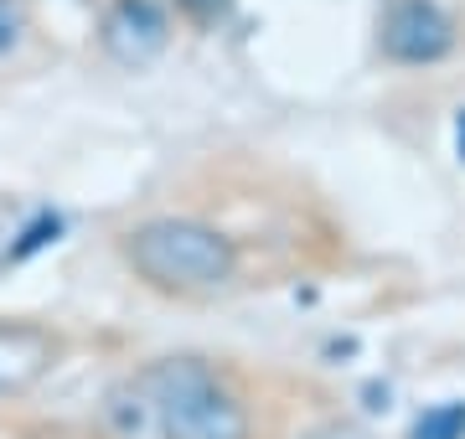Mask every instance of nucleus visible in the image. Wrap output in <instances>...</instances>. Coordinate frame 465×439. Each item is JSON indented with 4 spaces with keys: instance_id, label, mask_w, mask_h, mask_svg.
<instances>
[{
    "instance_id": "5",
    "label": "nucleus",
    "mask_w": 465,
    "mask_h": 439,
    "mask_svg": "<svg viewBox=\"0 0 465 439\" xmlns=\"http://www.w3.org/2000/svg\"><path fill=\"white\" fill-rule=\"evenodd\" d=\"M63 362V337L36 321H0V404L32 393Z\"/></svg>"
},
{
    "instance_id": "1",
    "label": "nucleus",
    "mask_w": 465,
    "mask_h": 439,
    "mask_svg": "<svg viewBox=\"0 0 465 439\" xmlns=\"http://www.w3.org/2000/svg\"><path fill=\"white\" fill-rule=\"evenodd\" d=\"M155 439H253L249 398L207 356H161L134 372Z\"/></svg>"
},
{
    "instance_id": "11",
    "label": "nucleus",
    "mask_w": 465,
    "mask_h": 439,
    "mask_svg": "<svg viewBox=\"0 0 465 439\" xmlns=\"http://www.w3.org/2000/svg\"><path fill=\"white\" fill-rule=\"evenodd\" d=\"M0 264H11V249H5V243H0Z\"/></svg>"
},
{
    "instance_id": "4",
    "label": "nucleus",
    "mask_w": 465,
    "mask_h": 439,
    "mask_svg": "<svg viewBox=\"0 0 465 439\" xmlns=\"http://www.w3.org/2000/svg\"><path fill=\"white\" fill-rule=\"evenodd\" d=\"M104 52L119 68H150L171 47V16L161 0H114L99 26Z\"/></svg>"
},
{
    "instance_id": "10",
    "label": "nucleus",
    "mask_w": 465,
    "mask_h": 439,
    "mask_svg": "<svg viewBox=\"0 0 465 439\" xmlns=\"http://www.w3.org/2000/svg\"><path fill=\"white\" fill-rule=\"evenodd\" d=\"M455 145H460V161H465V109H460V119H455Z\"/></svg>"
},
{
    "instance_id": "3",
    "label": "nucleus",
    "mask_w": 465,
    "mask_h": 439,
    "mask_svg": "<svg viewBox=\"0 0 465 439\" xmlns=\"http://www.w3.org/2000/svg\"><path fill=\"white\" fill-rule=\"evenodd\" d=\"M378 47L399 68H434L455 52V21L434 0H388L378 26Z\"/></svg>"
},
{
    "instance_id": "7",
    "label": "nucleus",
    "mask_w": 465,
    "mask_h": 439,
    "mask_svg": "<svg viewBox=\"0 0 465 439\" xmlns=\"http://www.w3.org/2000/svg\"><path fill=\"white\" fill-rule=\"evenodd\" d=\"M176 11H182L192 26H202V32H213V26H223L232 11V0H171Z\"/></svg>"
},
{
    "instance_id": "2",
    "label": "nucleus",
    "mask_w": 465,
    "mask_h": 439,
    "mask_svg": "<svg viewBox=\"0 0 465 439\" xmlns=\"http://www.w3.org/2000/svg\"><path fill=\"white\" fill-rule=\"evenodd\" d=\"M119 254L130 274L155 295H213L238 274V243L223 228L197 218H150L124 233Z\"/></svg>"
},
{
    "instance_id": "9",
    "label": "nucleus",
    "mask_w": 465,
    "mask_h": 439,
    "mask_svg": "<svg viewBox=\"0 0 465 439\" xmlns=\"http://www.w3.org/2000/svg\"><path fill=\"white\" fill-rule=\"evenodd\" d=\"M305 439H367V434H357V429H341V424H331V429H316V434H305Z\"/></svg>"
},
{
    "instance_id": "8",
    "label": "nucleus",
    "mask_w": 465,
    "mask_h": 439,
    "mask_svg": "<svg viewBox=\"0 0 465 439\" xmlns=\"http://www.w3.org/2000/svg\"><path fill=\"white\" fill-rule=\"evenodd\" d=\"M21 26H26L21 21V5L16 0H0V52H11L21 42Z\"/></svg>"
},
{
    "instance_id": "6",
    "label": "nucleus",
    "mask_w": 465,
    "mask_h": 439,
    "mask_svg": "<svg viewBox=\"0 0 465 439\" xmlns=\"http://www.w3.org/2000/svg\"><path fill=\"white\" fill-rule=\"evenodd\" d=\"M409 439H465V404L450 398V404H434L424 408L409 429Z\"/></svg>"
}]
</instances>
